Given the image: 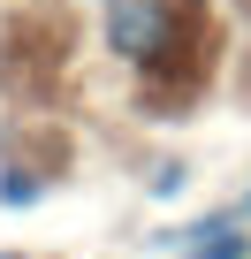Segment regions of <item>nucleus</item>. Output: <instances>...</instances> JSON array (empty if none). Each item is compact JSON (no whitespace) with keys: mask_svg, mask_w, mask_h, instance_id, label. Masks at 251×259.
Wrapping results in <instances>:
<instances>
[{"mask_svg":"<svg viewBox=\"0 0 251 259\" xmlns=\"http://www.w3.org/2000/svg\"><path fill=\"white\" fill-rule=\"evenodd\" d=\"M107 38L130 61H153L168 46V0H107Z\"/></svg>","mask_w":251,"mask_h":259,"instance_id":"1","label":"nucleus"},{"mask_svg":"<svg viewBox=\"0 0 251 259\" xmlns=\"http://www.w3.org/2000/svg\"><path fill=\"white\" fill-rule=\"evenodd\" d=\"M198 259H251V244H243L236 229H213V236L198 244Z\"/></svg>","mask_w":251,"mask_h":259,"instance_id":"2","label":"nucleus"}]
</instances>
